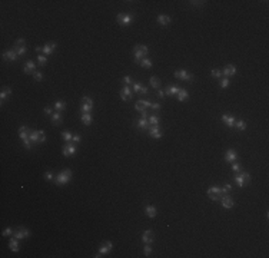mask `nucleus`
Masks as SVG:
<instances>
[{
  "mask_svg": "<svg viewBox=\"0 0 269 258\" xmlns=\"http://www.w3.org/2000/svg\"><path fill=\"white\" fill-rule=\"evenodd\" d=\"M157 96L160 97V99H163V97H165V92L160 90V89H157Z\"/></svg>",
  "mask_w": 269,
  "mask_h": 258,
  "instance_id": "55",
  "label": "nucleus"
},
{
  "mask_svg": "<svg viewBox=\"0 0 269 258\" xmlns=\"http://www.w3.org/2000/svg\"><path fill=\"white\" fill-rule=\"evenodd\" d=\"M19 136L22 141H26V139H30V129L27 128V126H20L19 128Z\"/></svg>",
  "mask_w": 269,
  "mask_h": 258,
  "instance_id": "17",
  "label": "nucleus"
},
{
  "mask_svg": "<svg viewBox=\"0 0 269 258\" xmlns=\"http://www.w3.org/2000/svg\"><path fill=\"white\" fill-rule=\"evenodd\" d=\"M179 88H176V86H172V88H166V90H165V95H169V96H175V95H178L179 93Z\"/></svg>",
  "mask_w": 269,
  "mask_h": 258,
  "instance_id": "27",
  "label": "nucleus"
},
{
  "mask_svg": "<svg viewBox=\"0 0 269 258\" xmlns=\"http://www.w3.org/2000/svg\"><path fill=\"white\" fill-rule=\"evenodd\" d=\"M17 55L16 50H7V52H4L3 53V59H6V60H9V62H15L17 59Z\"/></svg>",
  "mask_w": 269,
  "mask_h": 258,
  "instance_id": "21",
  "label": "nucleus"
},
{
  "mask_svg": "<svg viewBox=\"0 0 269 258\" xmlns=\"http://www.w3.org/2000/svg\"><path fill=\"white\" fill-rule=\"evenodd\" d=\"M160 85H162V83H160V79H159V78H156V76H152V78H150V86H152L153 89H159L160 88Z\"/></svg>",
  "mask_w": 269,
  "mask_h": 258,
  "instance_id": "29",
  "label": "nucleus"
},
{
  "mask_svg": "<svg viewBox=\"0 0 269 258\" xmlns=\"http://www.w3.org/2000/svg\"><path fill=\"white\" fill-rule=\"evenodd\" d=\"M142 89V85L139 82H133V92H140Z\"/></svg>",
  "mask_w": 269,
  "mask_h": 258,
  "instance_id": "43",
  "label": "nucleus"
},
{
  "mask_svg": "<svg viewBox=\"0 0 269 258\" xmlns=\"http://www.w3.org/2000/svg\"><path fill=\"white\" fill-rule=\"evenodd\" d=\"M120 97H122V100H125V102L130 100L132 90L129 89V86H123V88H122V90H120Z\"/></svg>",
  "mask_w": 269,
  "mask_h": 258,
  "instance_id": "16",
  "label": "nucleus"
},
{
  "mask_svg": "<svg viewBox=\"0 0 269 258\" xmlns=\"http://www.w3.org/2000/svg\"><path fill=\"white\" fill-rule=\"evenodd\" d=\"M232 169L235 171V172H241L242 168H241V165H239V163H235V162H233V163H232Z\"/></svg>",
  "mask_w": 269,
  "mask_h": 258,
  "instance_id": "48",
  "label": "nucleus"
},
{
  "mask_svg": "<svg viewBox=\"0 0 269 258\" xmlns=\"http://www.w3.org/2000/svg\"><path fill=\"white\" fill-rule=\"evenodd\" d=\"M123 82H125L126 85H130V83H133V81H132L130 76H125V78H123Z\"/></svg>",
  "mask_w": 269,
  "mask_h": 258,
  "instance_id": "52",
  "label": "nucleus"
},
{
  "mask_svg": "<svg viewBox=\"0 0 269 258\" xmlns=\"http://www.w3.org/2000/svg\"><path fill=\"white\" fill-rule=\"evenodd\" d=\"M147 92H149V89H147V88H142V89H140V93H143V95H147Z\"/></svg>",
  "mask_w": 269,
  "mask_h": 258,
  "instance_id": "56",
  "label": "nucleus"
},
{
  "mask_svg": "<svg viewBox=\"0 0 269 258\" xmlns=\"http://www.w3.org/2000/svg\"><path fill=\"white\" fill-rule=\"evenodd\" d=\"M233 128H236L238 130H245V129H246V122H243V121L235 122V126H233Z\"/></svg>",
  "mask_w": 269,
  "mask_h": 258,
  "instance_id": "36",
  "label": "nucleus"
},
{
  "mask_svg": "<svg viewBox=\"0 0 269 258\" xmlns=\"http://www.w3.org/2000/svg\"><path fill=\"white\" fill-rule=\"evenodd\" d=\"M116 20H117V23L120 26H126V24H129L132 22V16L130 15H126V13H119L117 17H116Z\"/></svg>",
  "mask_w": 269,
  "mask_h": 258,
  "instance_id": "10",
  "label": "nucleus"
},
{
  "mask_svg": "<svg viewBox=\"0 0 269 258\" xmlns=\"http://www.w3.org/2000/svg\"><path fill=\"white\" fill-rule=\"evenodd\" d=\"M150 108H152L153 111H159V109H160V105H159V103H152Z\"/></svg>",
  "mask_w": 269,
  "mask_h": 258,
  "instance_id": "53",
  "label": "nucleus"
},
{
  "mask_svg": "<svg viewBox=\"0 0 269 258\" xmlns=\"http://www.w3.org/2000/svg\"><path fill=\"white\" fill-rule=\"evenodd\" d=\"M55 49H56V43H55V42L46 43V45L43 46V53H44V55H52V53L55 52Z\"/></svg>",
  "mask_w": 269,
  "mask_h": 258,
  "instance_id": "22",
  "label": "nucleus"
},
{
  "mask_svg": "<svg viewBox=\"0 0 269 258\" xmlns=\"http://www.w3.org/2000/svg\"><path fill=\"white\" fill-rule=\"evenodd\" d=\"M229 86V79L228 78H225V79H222L220 81V88H228Z\"/></svg>",
  "mask_w": 269,
  "mask_h": 258,
  "instance_id": "46",
  "label": "nucleus"
},
{
  "mask_svg": "<svg viewBox=\"0 0 269 258\" xmlns=\"http://www.w3.org/2000/svg\"><path fill=\"white\" fill-rule=\"evenodd\" d=\"M12 234H13V229H12L10 226H9V228H6V229L3 231V237H7V235H12Z\"/></svg>",
  "mask_w": 269,
  "mask_h": 258,
  "instance_id": "49",
  "label": "nucleus"
},
{
  "mask_svg": "<svg viewBox=\"0 0 269 258\" xmlns=\"http://www.w3.org/2000/svg\"><path fill=\"white\" fill-rule=\"evenodd\" d=\"M138 126L140 129H146L147 126H149V121H147V119H143V118H140V119L138 121Z\"/></svg>",
  "mask_w": 269,
  "mask_h": 258,
  "instance_id": "35",
  "label": "nucleus"
},
{
  "mask_svg": "<svg viewBox=\"0 0 269 258\" xmlns=\"http://www.w3.org/2000/svg\"><path fill=\"white\" fill-rule=\"evenodd\" d=\"M62 121H63V118H62V113L60 112L52 113V123H53V125H60Z\"/></svg>",
  "mask_w": 269,
  "mask_h": 258,
  "instance_id": "25",
  "label": "nucleus"
},
{
  "mask_svg": "<svg viewBox=\"0 0 269 258\" xmlns=\"http://www.w3.org/2000/svg\"><path fill=\"white\" fill-rule=\"evenodd\" d=\"M235 73H236V67H235L233 64H226V66L223 67V70H222V75H225L226 78L233 76Z\"/></svg>",
  "mask_w": 269,
  "mask_h": 258,
  "instance_id": "20",
  "label": "nucleus"
},
{
  "mask_svg": "<svg viewBox=\"0 0 269 258\" xmlns=\"http://www.w3.org/2000/svg\"><path fill=\"white\" fill-rule=\"evenodd\" d=\"M230 189H232V186L229 185V184H226V185H223V188H220V192H222V195L225 196V195H228V194L230 192Z\"/></svg>",
  "mask_w": 269,
  "mask_h": 258,
  "instance_id": "38",
  "label": "nucleus"
},
{
  "mask_svg": "<svg viewBox=\"0 0 269 258\" xmlns=\"http://www.w3.org/2000/svg\"><path fill=\"white\" fill-rule=\"evenodd\" d=\"M149 135L152 138H155V139H160L162 138V129L159 125H152L150 128H149Z\"/></svg>",
  "mask_w": 269,
  "mask_h": 258,
  "instance_id": "9",
  "label": "nucleus"
},
{
  "mask_svg": "<svg viewBox=\"0 0 269 258\" xmlns=\"http://www.w3.org/2000/svg\"><path fill=\"white\" fill-rule=\"evenodd\" d=\"M33 78H34V81H37V82H40V81H43V75H42L40 72H36L33 73Z\"/></svg>",
  "mask_w": 269,
  "mask_h": 258,
  "instance_id": "42",
  "label": "nucleus"
},
{
  "mask_svg": "<svg viewBox=\"0 0 269 258\" xmlns=\"http://www.w3.org/2000/svg\"><path fill=\"white\" fill-rule=\"evenodd\" d=\"M23 145H25L26 149H32V144H30V139H26V141H23Z\"/></svg>",
  "mask_w": 269,
  "mask_h": 258,
  "instance_id": "50",
  "label": "nucleus"
},
{
  "mask_svg": "<svg viewBox=\"0 0 269 258\" xmlns=\"http://www.w3.org/2000/svg\"><path fill=\"white\" fill-rule=\"evenodd\" d=\"M225 161L229 162V163L236 162V151L235 149H228L226 153H225Z\"/></svg>",
  "mask_w": 269,
  "mask_h": 258,
  "instance_id": "14",
  "label": "nucleus"
},
{
  "mask_svg": "<svg viewBox=\"0 0 269 258\" xmlns=\"http://www.w3.org/2000/svg\"><path fill=\"white\" fill-rule=\"evenodd\" d=\"M193 4H196V6H199V4H203L205 1H192Z\"/></svg>",
  "mask_w": 269,
  "mask_h": 258,
  "instance_id": "59",
  "label": "nucleus"
},
{
  "mask_svg": "<svg viewBox=\"0 0 269 258\" xmlns=\"http://www.w3.org/2000/svg\"><path fill=\"white\" fill-rule=\"evenodd\" d=\"M62 136H63V139H65V141H67V142H70V141H72V135H70V133H69V132H63V133H62Z\"/></svg>",
  "mask_w": 269,
  "mask_h": 258,
  "instance_id": "44",
  "label": "nucleus"
},
{
  "mask_svg": "<svg viewBox=\"0 0 269 258\" xmlns=\"http://www.w3.org/2000/svg\"><path fill=\"white\" fill-rule=\"evenodd\" d=\"M149 49L145 45H136L135 49H133V56H135V62L136 63H140L142 59H145V56L147 55Z\"/></svg>",
  "mask_w": 269,
  "mask_h": 258,
  "instance_id": "2",
  "label": "nucleus"
},
{
  "mask_svg": "<svg viewBox=\"0 0 269 258\" xmlns=\"http://www.w3.org/2000/svg\"><path fill=\"white\" fill-rule=\"evenodd\" d=\"M153 240H155V235H153V232H152L150 229L145 231V232H143V235H142V241L145 242V244H152V242H153Z\"/></svg>",
  "mask_w": 269,
  "mask_h": 258,
  "instance_id": "18",
  "label": "nucleus"
},
{
  "mask_svg": "<svg viewBox=\"0 0 269 258\" xmlns=\"http://www.w3.org/2000/svg\"><path fill=\"white\" fill-rule=\"evenodd\" d=\"M13 235H15V238H17V240H23V238H27L30 235V232H29V229H26L23 226H19L16 231L13 232Z\"/></svg>",
  "mask_w": 269,
  "mask_h": 258,
  "instance_id": "11",
  "label": "nucleus"
},
{
  "mask_svg": "<svg viewBox=\"0 0 269 258\" xmlns=\"http://www.w3.org/2000/svg\"><path fill=\"white\" fill-rule=\"evenodd\" d=\"M159 121H160V118H159L157 115L149 116V123H152V125H159Z\"/></svg>",
  "mask_w": 269,
  "mask_h": 258,
  "instance_id": "37",
  "label": "nucleus"
},
{
  "mask_svg": "<svg viewBox=\"0 0 269 258\" xmlns=\"http://www.w3.org/2000/svg\"><path fill=\"white\" fill-rule=\"evenodd\" d=\"M188 97H189L188 90H186V89H180L179 93H178V99H179L180 102H183V100H186Z\"/></svg>",
  "mask_w": 269,
  "mask_h": 258,
  "instance_id": "32",
  "label": "nucleus"
},
{
  "mask_svg": "<svg viewBox=\"0 0 269 258\" xmlns=\"http://www.w3.org/2000/svg\"><path fill=\"white\" fill-rule=\"evenodd\" d=\"M72 142H77V144H79V142H80V136H79V135H74V136L72 138Z\"/></svg>",
  "mask_w": 269,
  "mask_h": 258,
  "instance_id": "54",
  "label": "nucleus"
},
{
  "mask_svg": "<svg viewBox=\"0 0 269 258\" xmlns=\"http://www.w3.org/2000/svg\"><path fill=\"white\" fill-rule=\"evenodd\" d=\"M29 138L34 144H42V142L46 141V135H44L43 130H33V132H30V136Z\"/></svg>",
  "mask_w": 269,
  "mask_h": 258,
  "instance_id": "3",
  "label": "nucleus"
},
{
  "mask_svg": "<svg viewBox=\"0 0 269 258\" xmlns=\"http://www.w3.org/2000/svg\"><path fill=\"white\" fill-rule=\"evenodd\" d=\"M140 66L149 69V67H152V60H150V59H147V57H145V59H142V60H140Z\"/></svg>",
  "mask_w": 269,
  "mask_h": 258,
  "instance_id": "34",
  "label": "nucleus"
},
{
  "mask_svg": "<svg viewBox=\"0 0 269 258\" xmlns=\"http://www.w3.org/2000/svg\"><path fill=\"white\" fill-rule=\"evenodd\" d=\"M157 22H159V24H162V26H166V24L171 23V17L166 16V15H159Z\"/></svg>",
  "mask_w": 269,
  "mask_h": 258,
  "instance_id": "28",
  "label": "nucleus"
},
{
  "mask_svg": "<svg viewBox=\"0 0 269 258\" xmlns=\"http://www.w3.org/2000/svg\"><path fill=\"white\" fill-rule=\"evenodd\" d=\"M145 212H146V215L149 218H155L156 214H157V210H156V207H153V205H147L146 208H145Z\"/></svg>",
  "mask_w": 269,
  "mask_h": 258,
  "instance_id": "24",
  "label": "nucleus"
},
{
  "mask_svg": "<svg viewBox=\"0 0 269 258\" xmlns=\"http://www.w3.org/2000/svg\"><path fill=\"white\" fill-rule=\"evenodd\" d=\"M222 122L225 123V125H228L229 128H233L235 126V116L233 115H229V113H223L222 115Z\"/></svg>",
  "mask_w": 269,
  "mask_h": 258,
  "instance_id": "13",
  "label": "nucleus"
},
{
  "mask_svg": "<svg viewBox=\"0 0 269 258\" xmlns=\"http://www.w3.org/2000/svg\"><path fill=\"white\" fill-rule=\"evenodd\" d=\"M220 202H222V207H223V208H232V207L235 205V202H233V199L229 196V194L228 195H225V196H222V198H220Z\"/></svg>",
  "mask_w": 269,
  "mask_h": 258,
  "instance_id": "15",
  "label": "nucleus"
},
{
  "mask_svg": "<svg viewBox=\"0 0 269 258\" xmlns=\"http://www.w3.org/2000/svg\"><path fill=\"white\" fill-rule=\"evenodd\" d=\"M44 113H46V115H52V108H49V106H47V108L44 109Z\"/></svg>",
  "mask_w": 269,
  "mask_h": 258,
  "instance_id": "57",
  "label": "nucleus"
},
{
  "mask_svg": "<svg viewBox=\"0 0 269 258\" xmlns=\"http://www.w3.org/2000/svg\"><path fill=\"white\" fill-rule=\"evenodd\" d=\"M211 75H212V78H220L222 76V70H219V69H212Z\"/></svg>",
  "mask_w": 269,
  "mask_h": 258,
  "instance_id": "40",
  "label": "nucleus"
},
{
  "mask_svg": "<svg viewBox=\"0 0 269 258\" xmlns=\"http://www.w3.org/2000/svg\"><path fill=\"white\" fill-rule=\"evenodd\" d=\"M92 108H93V100L90 99L89 96H85L82 97V106H80V111L83 113H90V111H92Z\"/></svg>",
  "mask_w": 269,
  "mask_h": 258,
  "instance_id": "5",
  "label": "nucleus"
},
{
  "mask_svg": "<svg viewBox=\"0 0 269 258\" xmlns=\"http://www.w3.org/2000/svg\"><path fill=\"white\" fill-rule=\"evenodd\" d=\"M63 155L65 156H73L74 153H76V146L72 144V142H67L65 146H63Z\"/></svg>",
  "mask_w": 269,
  "mask_h": 258,
  "instance_id": "12",
  "label": "nucleus"
},
{
  "mask_svg": "<svg viewBox=\"0 0 269 258\" xmlns=\"http://www.w3.org/2000/svg\"><path fill=\"white\" fill-rule=\"evenodd\" d=\"M248 181H251V175L248 174V172H238V175L235 177V182L238 184V186H242L245 185V182H248Z\"/></svg>",
  "mask_w": 269,
  "mask_h": 258,
  "instance_id": "6",
  "label": "nucleus"
},
{
  "mask_svg": "<svg viewBox=\"0 0 269 258\" xmlns=\"http://www.w3.org/2000/svg\"><path fill=\"white\" fill-rule=\"evenodd\" d=\"M37 60H39V64H40V66H44V64L47 63V59L43 56V55H39V56H37Z\"/></svg>",
  "mask_w": 269,
  "mask_h": 258,
  "instance_id": "39",
  "label": "nucleus"
},
{
  "mask_svg": "<svg viewBox=\"0 0 269 258\" xmlns=\"http://www.w3.org/2000/svg\"><path fill=\"white\" fill-rule=\"evenodd\" d=\"M15 49H16V53L19 56H23L26 53V48H15Z\"/></svg>",
  "mask_w": 269,
  "mask_h": 258,
  "instance_id": "45",
  "label": "nucleus"
},
{
  "mask_svg": "<svg viewBox=\"0 0 269 258\" xmlns=\"http://www.w3.org/2000/svg\"><path fill=\"white\" fill-rule=\"evenodd\" d=\"M65 109H66V102H63V100H57V102H55V111L62 112V111H65Z\"/></svg>",
  "mask_w": 269,
  "mask_h": 258,
  "instance_id": "31",
  "label": "nucleus"
},
{
  "mask_svg": "<svg viewBox=\"0 0 269 258\" xmlns=\"http://www.w3.org/2000/svg\"><path fill=\"white\" fill-rule=\"evenodd\" d=\"M175 78L176 79H182V81H186V82H192L193 81V76L192 75H189L186 70H183V69H179V70H176L175 72Z\"/></svg>",
  "mask_w": 269,
  "mask_h": 258,
  "instance_id": "7",
  "label": "nucleus"
},
{
  "mask_svg": "<svg viewBox=\"0 0 269 258\" xmlns=\"http://www.w3.org/2000/svg\"><path fill=\"white\" fill-rule=\"evenodd\" d=\"M34 69H36V64L33 63L32 60H29V62H26V64H25V69H23V70H25V73H26V75H33V73L36 72Z\"/></svg>",
  "mask_w": 269,
  "mask_h": 258,
  "instance_id": "23",
  "label": "nucleus"
},
{
  "mask_svg": "<svg viewBox=\"0 0 269 258\" xmlns=\"http://www.w3.org/2000/svg\"><path fill=\"white\" fill-rule=\"evenodd\" d=\"M44 178H46L47 181H50V179H53V172H52V171H47V172L44 174Z\"/></svg>",
  "mask_w": 269,
  "mask_h": 258,
  "instance_id": "51",
  "label": "nucleus"
},
{
  "mask_svg": "<svg viewBox=\"0 0 269 258\" xmlns=\"http://www.w3.org/2000/svg\"><path fill=\"white\" fill-rule=\"evenodd\" d=\"M113 248V244L110 241H107V242H105L100 248H99V252H98V255H95V257H103V255H106V254H109L110 252V250Z\"/></svg>",
  "mask_w": 269,
  "mask_h": 258,
  "instance_id": "8",
  "label": "nucleus"
},
{
  "mask_svg": "<svg viewBox=\"0 0 269 258\" xmlns=\"http://www.w3.org/2000/svg\"><path fill=\"white\" fill-rule=\"evenodd\" d=\"M10 93H12V90H10L9 88H3V89H1V93H0V99H1V102H3V100H4V99H6Z\"/></svg>",
  "mask_w": 269,
  "mask_h": 258,
  "instance_id": "33",
  "label": "nucleus"
},
{
  "mask_svg": "<svg viewBox=\"0 0 269 258\" xmlns=\"http://www.w3.org/2000/svg\"><path fill=\"white\" fill-rule=\"evenodd\" d=\"M143 252H145V255H146V257H149V255H150V252H152V250H150L149 244H146V245H145V248H143Z\"/></svg>",
  "mask_w": 269,
  "mask_h": 258,
  "instance_id": "47",
  "label": "nucleus"
},
{
  "mask_svg": "<svg viewBox=\"0 0 269 258\" xmlns=\"http://www.w3.org/2000/svg\"><path fill=\"white\" fill-rule=\"evenodd\" d=\"M150 105H152V103H150L149 100H138L136 105H135V109L139 111V112H142V111H146Z\"/></svg>",
  "mask_w": 269,
  "mask_h": 258,
  "instance_id": "19",
  "label": "nucleus"
},
{
  "mask_svg": "<svg viewBox=\"0 0 269 258\" xmlns=\"http://www.w3.org/2000/svg\"><path fill=\"white\" fill-rule=\"evenodd\" d=\"M70 179H72V171H70V169L60 171V172L56 175V178H55L56 185H66Z\"/></svg>",
  "mask_w": 269,
  "mask_h": 258,
  "instance_id": "1",
  "label": "nucleus"
},
{
  "mask_svg": "<svg viewBox=\"0 0 269 258\" xmlns=\"http://www.w3.org/2000/svg\"><path fill=\"white\" fill-rule=\"evenodd\" d=\"M140 113H142V118H143V119H146V118H149V116H147V112H146V111H142Z\"/></svg>",
  "mask_w": 269,
  "mask_h": 258,
  "instance_id": "58",
  "label": "nucleus"
},
{
  "mask_svg": "<svg viewBox=\"0 0 269 258\" xmlns=\"http://www.w3.org/2000/svg\"><path fill=\"white\" fill-rule=\"evenodd\" d=\"M9 248L13 251V252H17L19 251V240L17 238H12L10 242H9Z\"/></svg>",
  "mask_w": 269,
  "mask_h": 258,
  "instance_id": "26",
  "label": "nucleus"
},
{
  "mask_svg": "<svg viewBox=\"0 0 269 258\" xmlns=\"http://www.w3.org/2000/svg\"><path fill=\"white\" fill-rule=\"evenodd\" d=\"M82 122H83V125L89 126L90 123H92V115H90L89 112H87V113H83V115H82Z\"/></svg>",
  "mask_w": 269,
  "mask_h": 258,
  "instance_id": "30",
  "label": "nucleus"
},
{
  "mask_svg": "<svg viewBox=\"0 0 269 258\" xmlns=\"http://www.w3.org/2000/svg\"><path fill=\"white\" fill-rule=\"evenodd\" d=\"M208 196H209L212 201H219L223 195H222V192H220L219 186H211V188L208 189Z\"/></svg>",
  "mask_w": 269,
  "mask_h": 258,
  "instance_id": "4",
  "label": "nucleus"
},
{
  "mask_svg": "<svg viewBox=\"0 0 269 258\" xmlns=\"http://www.w3.org/2000/svg\"><path fill=\"white\" fill-rule=\"evenodd\" d=\"M25 45H26L25 39H17L16 43H15V46H16V48H26Z\"/></svg>",
  "mask_w": 269,
  "mask_h": 258,
  "instance_id": "41",
  "label": "nucleus"
}]
</instances>
